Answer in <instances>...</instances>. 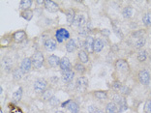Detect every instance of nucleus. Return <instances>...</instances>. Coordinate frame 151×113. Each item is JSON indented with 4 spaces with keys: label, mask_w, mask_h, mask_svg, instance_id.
<instances>
[{
    "label": "nucleus",
    "mask_w": 151,
    "mask_h": 113,
    "mask_svg": "<svg viewBox=\"0 0 151 113\" xmlns=\"http://www.w3.org/2000/svg\"><path fill=\"white\" fill-rule=\"evenodd\" d=\"M31 60H32L33 68L36 69V70H39L43 67L44 62H45V57H44V54L41 51H37L32 55Z\"/></svg>",
    "instance_id": "obj_1"
},
{
    "label": "nucleus",
    "mask_w": 151,
    "mask_h": 113,
    "mask_svg": "<svg viewBox=\"0 0 151 113\" xmlns=\"http://www.w3.org/2000/svg\"><path fill=\"white\" fill-rule=\"evenodd\" d=\"M137 77H138V82L143 84V85H148L150 83V79H151L150 73L146 69H141V70L138 71Z\"/></svg>",
    "instance_id": "obj_2"
},
{
    "label": "nucleus",
    "mask_w": 151,
    "mask_h": 113,
    "mask_svg": "<svg viewBox=\"0 0 151 113\" xmlns=\"http://www.w3.org/2000/svg\"><path fill=\"white\" fill-rule=\"evenodd\" d=\"M33 88H34L35 93L41 94V95H42V94L47 90V88H48V81L46 79H44V78H38V79L34 81Z\"/></svg>",
    "instance_id": "obj_3"
},
{
    "label": "nucleus",
    "mask_w": 151,
    "mask_h": 113,
    "mask_svg": "<svg viewBox=\"0 0 151 113\" xmlns=\"http://www.w3.org/2000/svg\"><path fill=\"white\" fill-rule=\"evenodd\" d=\"M114 66L115 70L121 74H128L130 72V66H129L128 61L125 60V59H118L115 62Z\"/></svg>",
    "instance_id": "obj_4"
},
{
    "label": "nucleus",
    "mask_w": 151,
    "mask_h": 113,
    "mask_svg": "<svg viewBox=\"0 0 151 113\" xmlns=\"http://www.w3.org/2000/svg\"><path fill=\"white\" fill-rule=\"evenodd\" d=\"M55 39L58 43H63L64 41L70 40V33L65 28H59L55 31Z\"/></svg>",
    "instance_id": "obj_5"
},
{
    "label": "nucleus",
    "mask_w": 151,
    "mask_h": 113,
    "mask_svg": "<svg viewBox=\"0 0 151 113\" xmlns=\"http://www.w3.org/2000/svg\"><path fill=\"white\" fill-rule=\"evenodd\" d=\"M88 87V80L86 77H80L76 80V89L78 92H84Z\"/></svg>",
    "instance_id": "obj_6"
},
{
    "label": "nucleus",
    "mask_w": 151,
    "mask_h": 113,
    "mask_svg": "<svg viewBox=\"0 0 151 113\" xmlns=\"http://www.w3.org/2000/svg\"><path fill=\"white\" fill-rule=\"evenodd\" d=\"M32 67H33V65H32V60H31V58L26 57L23 59V62H21L20 68L21 69V71L23 72V74H27L31 71Z\"/></svg>",
    "instance_id": "obj_7"
},
{
    "label": "nucleus",
    "mask_w": 151,
    "mask_h": 113,
    "mask_svg": "<svg viewBox=\"0 0 151 113\" xmlns=\"http://www.w3.org/2000/svg\"><path fill=\"white\" fill-rule=\"evenodd\" d=\"M44 7L47 11H49V13H56L59 11L58 5L55 2L52 1V0H45L44 3Z\"/></svg>",
    "instance_id": "obj_8"
},
{
    "label": "nucleus",
    "mask_w": 151,
    "mask_h": 113,
    "mask_svg": "<svg viewBox=\"0 0 151 113\" xmlns=\"http://www.w3.org/2000/svg\"><path fill=\"white\" fill-rule=\"evenodd\" d=\"M44 46H45L47 51H53V50H55L56 48H57L56 40L52 39V38H49V39L46 40L45 43H44Z\"/></svg>",
    "instance_id": "obj_9"
},
{
    "label": "nucleus",
    "mask_w": 151,
    "mask_h": 113,
    "mask_svg": "<svg viewBox=\"0 0 151 113\" xmlns=\"http://www.w3.org/2000/svg\"><path fill=\"white\" fill-rule=\"evenodd\" d=\"M1 67L3 68V70L7 73H10L12 71L13 72V62H12V59L8 58V57H5L2 59V62H1Z\"/></svg>",
    "instance_id": "obj_10"
},
{
    "label": "nucleus",
    "mask_w": 151,
    "mask_h": 113,
    "mask_svg": "<svg viewBox=\"0 0 151 113\" xmlns=\"http://www.w3.org/2000/svg\"><path fill=\"white\" fill-rule=\"evenodd\" d=\"M60 59L61 58H59L58 56L50 54L48 56V58H47V62H48V64L52 68H56L57 66H59V64H60Z\"/></svg>",
    "instance_id": "obj_11"
},
{
    "label": "nucleus",
    "mask_w": 151,
    "mask_h": 113,
    "mask_svg": "<svg viewBox=\"0 0 151 113\" xmlns=\"http://www.w3.org/2000/svg\"><path fill=\"white\" fill-rule=\"evenodd\" d=\"M12 38L15 43H21V42H23L25 40V38H26V33H25V31H23V30L17 31V32H15L13 34Z\"/></svg>",
    "instance_id": "obj_12"
},
{
    "label": "nucleus",
    "mask_w": 151,
    "mask_h": 113,
    "mask_svg": "<svg viewBox=\"0 0 151 113\" xmlns=\"http://www.w3.org/2000/svg\"><path fill=\"white\" fill-rule=\"evenodd\" d=\"M74 77H75V72L72 70H67V71L62 72V80L66 83L71 82V81L74 79Z\"/></svg>",
    "instance_id": "obj_13"
},
{
    "label": "nucleus",
    "mask_w": 151,
    "mask_h": 113,
    "mask_svg": "<svg viewBox=\"0 0 151 113\" xmlns=\"http://www.w3.org/2000/svg\"><path fill=\"white\" fill-rule=\"evenodd\" d=\"M59 67H60V69H61V72L67 71V70H72V65H71L70 60H69V58L62 57L60 59V64H59Z\"/></svg>",
    "instance_id": "obj_14"
},
{
    "label": "nucleus",
    "mask_w": 151,
    "mask_h": 113,
    "mask_svg": "<svg viewBox=\"0 0 151 113\" xmlns=\"http://www.w3.org/2000/svg\"><path fill=\"white\" fill-rule=\"evenodd\" d=\"M94 40L92 36H87L85 41H84V48H85V50L88 52H92L93 51V45H94Z\"/></svg>",
    "instance_id": "obj_15"
},
{
    "label": "nucleus",
    "mask_w": 151,
    "mask_h": 113,
    "mask_svg": "<svg viewBox=\"0 0 151 113\" xmlns=\"http://www.w3.org/2000/svg\"><path fill=\"white\" fill-rule=\"evenodd\" d=\"M78 57L80 59V62L83 63V64H87L89 62V55H88V52L84 49H81L78 51Z\"/></svg>",
    "instance_id": "obj_16"
},
{
    "label": "nucleus",
    "mask_w": 151,
    "mask_h": 113,
    "mask_svg": "<svg viewBox=\"0 0 151 113\" xmlns=\"http://www.w3.org/2000/svg\"><path fill=\"white\" fill-rule=\"evenodd\" d=\"M76 26H78V27H83L85 26V20H84L83 15H76V18H75V20H74V23Z\"/></svg>",
    "instance_id": "obj_17"
},
{
    "label": "nucleus",
    "mask_w": 151,
    "mask_h": 113,
    "mask_svg": "<svg viewBox=\"0 0 151 113\" xmlns=\"http://www.w3.org/2000/svg\"><path fill=\"white\" fill-rule=\"evenodd\" d=\"M65 48L68 52H74L75 50L77 49V44H76L75 40H73V39L68 40L67 42H66Z\"/></svg>",
    "instance_id": "obj_18"
},
{
    "label": "nucleus",
    "mask_w": 151,
    "mask_h": 113,
    "mask_svg": "<svg viewBox=\"0 0 151 113\" xmlns=\"http://www.w3.org/2000/svg\"><path fill=\"white\" fill-rule=\"evenodd\" d=\"M23 72L21 71L20 68H15L14 70L12 72V75H13V78L14 80L18 81V80H20L23 78Z\"/></svg>",
    "instance_id": "obj_19"
},
{
    "label": "nucleus",
    "mask_w": 151,
    "mask_h": 113,
    "mask_svg": "<svg viewBox=\"0 0 151 113\" xmlns=\"http://www.w3.org/2000/svg\"><path fill=\"white\" fill-rule=\"evenodd\" d=\"M147 56H148V54H147V51H146V50H144V49L138 50V53H137V59H138V61L140 62V63L146 61Z\"/></svg>",
    "instance_id": "obj_20"
},
{
    "label": "nucleus",
    "mask_w": 151,
    "mask_h": 113,
    "mask_svg": "<svg viewBox=\"0 0 151 113\" xmlns=\"http://www.w3.org/2000/svg\"><path fill=\"white\" fill-rule=\"evenodd\" d=\"M75 18H76V14L73 9H69V10L66 11V18H67V21L69 24L74 23Z\"/></svg>",
    "instance_id": "obj_21"
},
{
    "label": "nucleus",
    "mask_w": 151,
    "mask_h": 113,
    "mask_svg": "<svg viewBox=\"0 0 151 113\" xmlns=\"http://www.w3.org/2000/svg\"><path fill=\"white\" fill-rule=\"evenodd\" d=\"M67 108L71 113H78V111H80V105H78V102H74V100H71V102L68 105Z\"/></svg>",
    "instance_id": "obj_22"
},
{
    "label": "nucleus",
    "mask_w": 151,
    "mask_h": 113,
    "mask_svg": "<svg viewBox=\"0 0 151 113\" xmlns=\"http://www.w3.org/2000/svg\"><path fill=\"white\" fill-rule=\"evenodd\" d=\"M104 48V43L101 39H96L94 41L93 45V51L94 52H100Z\"/></svg>",
    "instance_id": "obj_23"
},
{
    "label": "nucleus",
    "mask_w": 151,
    "mask_h": 113,
    "mask_svg": "<svg viewBox=\"0 0 151 113\" xmlns=\"http://www.w3.org/2000/svg\"><path fill=\"white\" fill-rule=\"evenodd\" d=\"M74 70L75 72H77V73H78L80 74H83L86 72V68L85 66H84V64H83V63L80 62H78L74 65Z\"/></svg>",
    "instance_id": "obj_24"
},
{
    "label": "nucleus",
    "mask_w": 151,
    "mask_h": 113,
    "mask_svg": "<svg viewBox=\"0 0 151 113\" xmlns=\"http://www.w3.org/2000/svg\"><path fill=\"white\" fill-rule=\"evenodd\" d=\"M106 112L107 113H117V105L115 102H109L108 105H106Z\"/></svg>",
    "instance_id": "obj_25"
},
{
    "label": "nucleus",
    "mask_w": 151,
    "mask_h": 113,
    "mask_svg": "<svg viewBox=\"0 0 151 113\" xmlns=\"http://www.w3.org/2000/svg\"><path fill=\"white\" fill-rule=\"evenodd\" d=\"M143 22L145 27H151V12H147L143 15Z\"/></svg>",
    "instance_id": "obj_26"
},
{
    "label": "nucleus",
    "mask_w": 151,
    "mask_h": 113,
    "mask_svg": "<svg viewBox=\"0 0 151 113\" xmlns=\"http://www.w3.org/2000/svg\"><path fill=\"white\" fill-rule=\"evenodd\" d=\"M124 100H126L125 97L122 96L121 94H119V93L116 92V93H114L112 95V102H115L116 105H119V103H121L122 102H124Z\"/></svg>",
    "instance_id": "obj_27"
},
{
    "label": "nucleus",
    "mask_w": 151,
    "mask_h": 113,
    "mask_svg": "<svg viewBox=\"0 0 151 113\" xmlns=\"http://www.w3.org/2000/svg\"><path fill=\"white\" fill-rule=\"evenodd\" d=\"M133 8L131 7V6H127V7H125L123 9V11H122V15H123V17L125 18H132V15H133Z\"/></svg>",
    "instance_id": "obj_28"
},
{
    "label": "nucleus",
    "mask_w": 151,
    "mask_h": 113,
    "mask_svg": "<svg viewBox=\"0 0 151 113\" xmlns=\"http://www.w3.org/2000/svg\"><path fill=\"white\" fill-rule=\"evenodd\" d=\"M31 5H32V1H31V0H23V1H20V8L21 10L26 11V10H29Z\"/></svg>",
    "instance_id": "obj_29"
},
{
    "label": "nucleus",
    "mask_w": 151,
    "mask_h": 113,
    "mask_svg": "<svg viewBox=\"0 0 151 113\" xmlns=\"http://www.w3.org/2000/svg\"><path fill=\"white\" fill-rule=\"evenodd\" d=\"M93 95L95 96V98L98 100H107L108 99V93L106 91H95L93 93Z\"/></svg>",
    "instance_id": "obj_30"
},
{
    "label": "nucleus",
    "mask_w": 151,
    "mask_h": 113,
    "mask_svg": "<svg viewBox=\"0 0 151 113\" xmlns=\"http://www.w3.org/2000/svg\"><path fill=\"white\" fill-rule=\"evenodd\" d=\"M145 43H146V39H145V38H144V37L140 38V39H138L137 42L135 43V48L140 50L144 46V45H145Z\"/></svg>",
    "instance_id": "obj_31"
},
{
    "label": "nucleus",
    "mask_w": 151,
    "mask_h": 113,
    "mask_svg": "<svg viewBox=\"0 0 151 113\" xmlns=\"http://www.w3.org/2000/svg\"><path fill=\"white\" fill-rule=\"evenodd\" d=\"M21 97H23V88L20 87L13 94V100H14L15 102H20L21 100Z\"/></svg>",
    "instance_id": "obj_32"
},
{
    "label": "nucleus",
    "mask_w": 151,
    "mask_h": 113,
    "mask_svg": "<svg viewBox=\"0 0 151 113\" xmlns=\"http://www.w3.org/2000/svg\"><path fill=\"white\" fill-rule=\"evenodd\" d=\"M21 17H23L24 20H31L33 18V12L31 10H26V11H23L21 12Z\"/></svg>",
    "instance_id": "obj_33"
},
{
    "label": "nucleus",
    "mask_w": 151,
    "mask_h": 113,
    "mask_svg": "<svg viewBox=\"0 0 151 113\" xmlns=\"http://www.w3.org/2000/svg\"><path fill=\"white\" fill-rule=\"evenodd\" d=\"M52 97H53V92H52V90H50V89L49 90L47 89L45 92L42 94V99L45 100H49Z\"/></svg>",
    "instance_id": "obj_34"
},
{
    "label": "nucleus",
    "mask_w": 151,
    "mask_h": 113,
    "mask_svg": "<svg viewBox=\"0 0 151 113\" xmlns=\"http://www.w3.org/2000/svg\"><path fill=\"white\" fill-rule=\"evenodd\" d=\"M130 92H131V89L130 88H129L128 86H126V85H123V84H122V86H121V88H120V90H119V92H117V93H119V94H121L122 96H128L129 94H130Z\"/></svg>",
    "instance_id": "obj_35"
},
{
    "label": "nucleus",
    "mask_w": 151,
    "mask_h": 113,
    "mask_svg": "<svg viewBox=\"0 0 151 113\" xmlns=\"http://www.w3.org/2000/svg\"><path fill=\"white\" fill-rule=\"evenodd\" d=\"M116 105H117V111L118 112H123V111L128 109V105H127V102H126V100H124V102H122L121 103Z\"/></svg>",
    "instance_id": "obj_36"
},
{
    "label": "nucleus",
    "mask_w": 151,
    "mask_h": 113,
    "mask_svg": "<svg viewBox=\"0 0 151 113\" xmlns=\"http://www.w3.org/2000/svg\"><path fill=\"white\" fill-rule=\"evenodd\" d=\"M144 113H151V100H147L143 106Z\"/></svg>",
    "instance_id": "obj_37"
},
{
    "label": "nucleus",
    "mask_w": 151,
    "mask_h": 113,
    "mask_svg": "<svg viewBox=\"0 0 151 113\" xmlns=\"http://www.w3.org/2000/svg\"><path fill=\"white\" fill-rule=\"evenodd\" d=\"M111 86H112V89L116 91V92H119V90H120V88L122 86V84L119 82L118 80H115V81H113L112 84H111Z\"/></svg>",
    "instance_id": "obj_38"
},
{
    "label": "nucleus",
    "mask_w": 151,
    "mask_h": 113,
    "mask_svg": "<svg viewBox=\"0 0 151 113\" xmlns=\"http://www.w3.org/2000/svg\"><path fill=\"white\" fill-rule=\"evenodd\" d=\"M49 105H52V106H57L59 103H60V100H59L57 98H56V97L53 96L52 98L49 100Z\"/></svg>",
    "instance_id": "obj_39"
},
{
    "label": "nucleus",
    "mask_w": 151,
    "mask_h": 113,
    "mask_svg": "<svg viewBox=\"0 0 151 113\" xmlns=\"http://www.w3.org/2000/svg\"><path fill=\"white\" fill-rule=\"evenodd\" d=\"M89 29L86 27V26H83V27H80V30H78V34H80V36H86L87 37V33Z\"/></svg>",
    "instance_id": "obj_40"
},
{
    "label": "nucleus",
    "mask_w": 151,
    "mask_h": 113,
    "mask_svg": "<svg viewBox=\"0 0 151 113\" xmlns=\"http://www.w3.org/2000/svg\"><path fill=\"white\" fill-rule=\"evenodd\" d=\"M133 37L138 38V39H140V38H143V30H138V31H136V32L133 33Z\"/></svg>",
    "instance_id": "obj_41"
},
{
    "label": "nucleus",
    "mask_w": 151,
    "mask_h": 113,
    "mask_svg": "<svg viewBox=\"0 0 151 113\" xmlns=\"http://www.w3.org/2000/svg\"><path fill=\"white\" fill-rule=\"evenodd\" d=\"M88 110H89V112L90 113H94L95 111H97L98 110V109H97V107L96 106H94V105H91V106H89V108H88Z\"/></svg>",
    "instance_id": "obj_42"
},
{
    "label": "nucleus",
    "mask_w": 151,
    "mask_h": 113,
    "mask_svg": "<svg viewBox=\"0 0 151 113\" xmlns=\"http://www.w3.org/2000/svg\"><path fill=\"white\" fill-rule=\"evenodd\" d=\"M94 113H105V112H104L103 110H100V109H98V110H97V111H95V112H94Z\"/></svg>",
    "instance_id": "obj_43"
},
{
    "label": "nucleus",
    "mask_w": 151,
    "mask_h": 113,
    "mask_svg": "<svg viewBox=\"0 0 151 113\" xmlns=\"http://www.w3.org/2000/svg\"><path fill=\"white\" fill-rule=\"evenodd\" d=\"M55 113H64V112H63V111H60V110H59V111H56Z\"/></svg>",
    "instance_id": "obj_44"
},
{
    "label": "nucleus",
    "mask_w": 151,
    "mask_h": 113,
    "mask_svg": "<svg viewBox=\"0 0 151 113\" xmlns=\"http://www.w3.org/2000/svg\"><path fill=\"white\" fill-rule=\"evenodd\" d=\"M150 95H151V91H150Z\"/></svg>",
    "instance_id": "obj_45"
}]
</instances>
